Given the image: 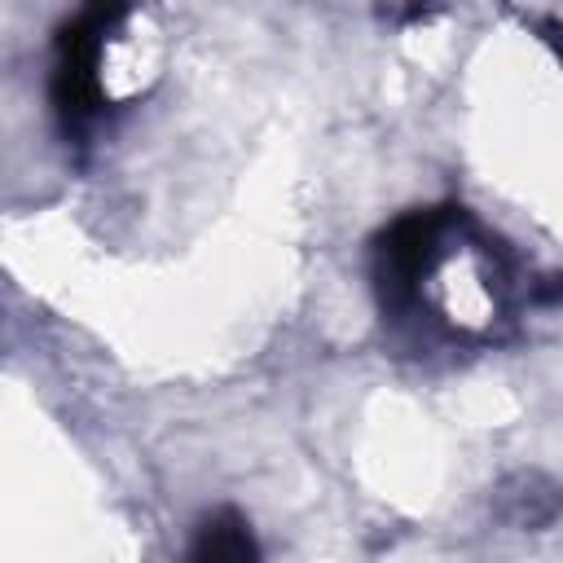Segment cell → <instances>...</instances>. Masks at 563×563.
Segmentation results:
<instances>
[{
    "mask_svg": "<svg viewBox=\"0 0 563 563\" xmlns=\"http://www.w3.org/2000/svg\"><path fill=\"white\" fill-rule=\"evenodd\" d=\"M444 4H449V0H405V9H400V22H405V26H413V22H427V18H435Z\"/></svg>",
    "mask_w": 563,
    "mask_h": 563,
    "instance_id": "obj_3",
    "label": "cell"
},
{
    "mask_svg": "<svg viewBox=\"0 0 563 563\" xmlns=\"http://www.w3.org/2000/svg\"><path fill=\"white\" fill-rule=\"evenodd\" d=\"M189 554L202 563H246V559H260V545L238 510H216L211 519H202Z\"/></svg>",
    "mask_w": 563,
    "mask_h": 563,
    "instance_id": "obj_1",
    "label": "cell"
},
{
    "mask_svg": "<svg viewBox=\"0 0 563 563\" xmlns=\"http://www.w3.org/2000/svg\"><path fill=\"white\" fill-rule=\"evenodd\" d=\"M559 488H550L541 475H515L497 493V515L515 528H541L559 515Z\"/></svg>",
    "mask_w": 563,
    "mask_h": 563,
    "instance_id": "obj_2",
    "label": "cell"
},
{
    "mask_svg": "<svg viewBox=\"0 0 563 563\" xmlns=\"http://www.w3.org/2000/svg\"><path fill=\"white\" fill-rule=\"evenodd\" d=\"M532 299L537 303H559L563 299V277H545L541 286H532Z\"/></svg>",
    "mask_w": 563,
    "mask_h": 563,
    "instance_id": "obj_5",
    "label": "cell"
},
{
    "mask_svg": "<svg viewBox=\"0 0 563 563\" xmlns=\"http://www.w3.org/2000/svg\"><path fill=\"white\" fill-rule=\"evenodd\" d=\"M537 35H541V44L563 62V22H559V18H541V22H537Z\"/></svg>",
    "mask_w": 563,
    "mask_h": 563,
    "instance_id": "obj_4",
    "label": "cell"
}]
</instances>
